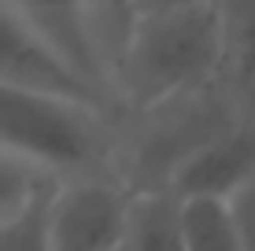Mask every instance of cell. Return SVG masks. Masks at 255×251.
<instances>
[{"instance_id":"1","label":"cell","mask_w":255,"mask_h":251,"mask_svg":"<svg viewBox=\"0 0 255 251\" xmlns=\"http://www.w3.org/2000/svg\"><path fill=\"white\" fill-rule=\"evenodd\" d=\"M226 63H230L226 0L133 19L111 78L119 118L140 122L185 100L218 92L226 82Z\"/></svg>"},{"instance_id":"2","label":"cell","mask_w":255,"mask_h":251,"mask_svg":"<svg viewBox=\"0 0 255 251\" xmlns=\"http://www.w3.org/2000/svg\"><path fill=\"white\" fill-rule=\"evenodd\" d=\"M0 155L48 181L122 174V118L82 96L0 85Z\"/></svg>"},{"instance_id":"3","label":"cell","mask_w":255,"mask_h":251,"mask_svg":"<svg viewBox=\"0 0 255 251\" xmlns=\"http://www.w3.org/2000/svg\"><path fill=\"white\" fill-rule=\"evenodd\" d=\"M133 185L122 174L56 181L48 192L52 251H122Z\"/></svg>"},{"instance_id":"4","label":"cell","mask_w":255,"mask_h":251,"mask_svg":"<svg viewBox=\"0 0 255 251\" xmlns=\"http://www.w3.org/2000/svg\"><path fill=\"white\" fill-rule=\"evenodd\" d=\"M48 48L115 107L111 92V45H108V4L104 0H7ZM119 115V107H115Z\"/></svg>"},{"instance_id":"5","label":"cell","mask_w":255,"mask_h":251,"mask_svg":"<svg viewBox=\"0 0 255 251\" xmlns=\"http://www.w3.org/2000/svg\"><path fill=\"white\" fill-rule=\"evenodd\" d=\"M255 177V122L230 118L211 137L185 152L178 167L166 174L163 188L178 196H222L233 200L244 185Z\"/></svg>"},{"instance_id":"6","label":"cell","mask_w":255,"mask_h":251,"mask_svg":"<svg viewBox=\"0 0 255 251\" xmlns=\"http://www.w3.org/2000/svg\"><path fill=\"white\" fill-rule=\"evenodd\" d=\"M0 85H26V89H52L67 96L93 100L100 107L115 111L100 92H93L30 22L15 11L7 0H0Z\"/></svg>"},{"instance_id":"7","label":"cell","mask_w":255,"mask_h":251,"mask_svg":"<svg viewBox=\"0 0 255 251\" xmlns=\"http://www.w3.org/2000/svg\"><path fill=\"white\" fill-rule=\"evenodd\" d=\"M122 251H185L181 196L170 188H133Z\"/></svg>"},{"instance_id":"8","label":"cell","mask_w":255,"mask_h":251,"mask_svg":"<svg viewBox=\"0 0 255 251\" xmlns=\"http://www.w3.org/2000/svg\"><path fill=\"white\" fill-rule=\"evenodd\" d=\"M185 251H244L233 203L222 196H181Z\"/></svg>"},{"instance_id":"9","label":"cell","mask_w":255,"mask_h":251,"mask_svg":"<svg viewBox=\"0 0 255 251\" xmlns=\"http://www.w3.org/2000/svg\"><path fill=\"white\" fill-rule=\"evenodd\" d=\"M52 185L56 181H48L45 174L22 167L19 159L0 155V226L7 218H15V214H22L30 203H37Z\"/></svg>"},{"instance_id":"10","label":"cell","mask_w":255,"mask_h":251,"mask_svg":"<svg viewBox=\"0 0 255 251\" xmlns=\"http://www.w3.org/2000/svg\"><path fill=\"white\" fill-rule=\"evenodd\" d=\"M52 192V188H48ZM48 192L37 203H30L22 214L7 218L0 226V251H52L48 237Z\"/></svg>"},{"instance_id":"11","label":"cell","mask_w":255,"mask_h":251,"mask_svg":"<svg viewBox=\"0 0 255 251\" xmlns=\"http://www.w3.org/2000/svg\"><path fill=\"white\" fill-rule=\"evenodd\" d=\"M230 203H233L237 226H241V237H244V251H255V177L233 196Z\"/></svg>"},{"instance_id":"12","label":"cell","mask_w":255,"mask_h":251,"mask_svg":"<svg viewBox=\"0 0 255 251\" xmlns=\"http://www.w3.org/2000/svg\"><path fill=\"white\" fill-rule=\"evenodd\" d=\"M108 4V45H111V78H115V59L122 52V41L129 33V4L126 0H104Z\"/></svg>"},{"instance_id":"13","label":"cell","mask_w":255,"mask_h":251,"mask_svg":"<svg viewBox=\"0 0 255 251\" xmlns=\"http://www.w3.org/2000/svg\"><path fill=\"white\" fill-rule=\"evenodd\" d=\"M126 4H129V26H133V19H144V15L185 11V7H200V4H211V0H126Z\"/></svg>"}]
</instances>
